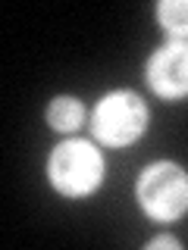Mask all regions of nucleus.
Wrapping results in <instances>:
<instances>
[{"label":"nucleus","instance_id":"obj_6","mask_svg":"<svg viewBox=\"0 0 188 250\" xmlns=\"http://www.w3.org/2000/svg\"><path fill=\"white\" fill-rule=\"evenodd\" d=\"M160 25L176 31V35H188V0H166L157 6Z\"/></svg>","mask_w":188,"mask_h":250},{"label":"nucleus","instance_id":"obj_5","mask_svg":"<svg viewBox=\"0 0 188 250\" xmlns=\"http://www.w3.org/2000/svg\"><path fill=\"white\" fill-rule=\"evenodd\" d=\"M82 119H85V109L75 97H57L47 109V122L57 131H72L82 125Z\"/></svg>","mask_w":188,"mask_h":250},{"label":"nucleus","instance_id":"obj_3","mask_svg":"<svg viewBox=\"0 0 188 250\" xmlns=\"http://www.w3.org/2000/svg\"><path fill=\"white\" fill-rule=\"evenodd\" d=\"M147 125V106L138 94L116 91L107 94L94 109V135L110 147L132 144Z\"/></svg>","mask_w":188,"mask_h":250},{"label":"nucleus","instance_id":"obj_7","mask_svg":"<svg viewBox=\"0 0 188 250\" xmlns=\"http://www.w3.org/2000/svg\"><path fill=\"white\" fill-rule=\"evenodd\" d=\"M147 247H182V244H179L176 238H169V234H160V238H154Z\"/></svg>","mask_w":188,"mask_h":250},{"label":"nucleus","instance_id":"obj_2","mask_svg":"<svg viewBox=\"0 0 188 250\" xmlns=\"http://www.w3.org/2000/svg\"><path fill=\"white\" fill-rule=\"evenodd\" d=\"M104 160L88 141H66L50 156V182L69 197L91 194L100 185Z\"/></svg>","mask_w":188,"mask_h":250},{"label":"nucleus","instance_id":"obj_1","mask_svg":"<svg viewBox=\"0 0 188 250\" xmlns=\"http://www.w3.org/2000/svg\"><path fill=\"white\" fill-rule=\"evenodd\" d=\"M138 200L154 219L166 222L188 209V172L176 163H154L138 178Z\"/></svg>","mask_w":188,"mask_h":250},{"label":"nucleus","instance_id":"obj_4","mask_svg":"<svg viewBox=\"0 0 188 250\" xmlns=\"http://www.w3.org/2000/svg\"><path fill=\"white\" fill-rule=\"evenodd\" d=\"M147 82L160 97L188 94V44H166L147 62Z\"/></svg>","mask_w":188,"mask_h":250}]
</instances>
